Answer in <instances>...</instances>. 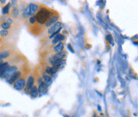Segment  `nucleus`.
<instances>
[{"instance_id": "f257e3e1", "label": "nucleus", "mask_w": 138, "mask_h": 117, "mask_svg": "<svg viewBox=\"0 0 138 117\" xmlns=\"http://www.w3.org/2000/svg\"><path fill=\"white\" fill-rule=\"evenodd\" d=\"M54 13H55V10L49 9L48 7H46L44 4H40L38 12L34 15L36 23L40 27H42V29L44 31V25H45L46 22L48 21V20L53 15Z\"/></svg>"}, {"instance_id": "f03ea898", "label": "nucleus", "mask_w": 138, "mask_h": 117, "mask_svg": "<svg viewBox=\"0 0 138 117\" xmlns=\"http://www.w3.org/2000/svg\"><path fill=\"white\" fill-rule=\"evenodd\" d=\"M24 58H22V60H19L12 62V63L10 64L9 66L2 72L1 74H0V78L8 80V79L11 77L14 73H15V72L24 65V62H23Z\"/></svg>"}, {"instance_id": "7ed1b4c3", "label": "nucleus", "mask_w": 138, "mask_h": 117, "mask_svg": "<svg viewBox=\"0 0 138 117\" xmlns=\"http://www.w3.org/2000/svg\"><path fill=\"white\" fill-rule=\"evenodd\" d=\"M31 71H28L25 72L22 77H20L18 80H16L15 82H14V84L12 85L13 87L16 89V90H23V89H25V87H26V79H27V77H28V75L30 73Z\"/></svg>"}, {"instance_id": "20e7f679", "label": "nucleus", "mask_w": 138, "mask_h": 117, "mask_svg": "<svg viewBox=\"0 0 138 117\" xmlns=\"http://www.w3.org/2000/svg\"><path fill=\"white\" fill-rule=\"evenodd\" d=\"M36 78H37V75L35 74V72L31 71L28 75V77H27L26 83V87H25V92H27V93H29L31 88H32L33 87V85L35 84Z\"/></svg>"}, {"instance_id": "39448f33", "label": "nucleus", "mask_w": 138, "mask_h": 117, "mask_svg": "<svg viewBox=\"0 0 138 117\" xmlns=\"http://www.w3.org/2000/svg\"><path fill=\"white\" fill-rule=\"evenodd\" d=\"M61 26H62V24H61V21H57L54 24V25H52L51 26H50L49 28H47V31L45 32H43L44 35H46V36H50V35H52L53 33L55 32H56L57 31H59V30H61ZM42 33V34H43Z\"/></svg>"}, {"instance_id": "423d86ee", "label": "nucleus", "mask_w": 138, "mask_h": 117, "mask_svg": "<svg viewBox=\"0 0 138 117\" xmlns=\"http://www.w3.org/2000/svg\"><path fill=\"white\" fill-rule=\"evenodd\" d=\"M60 18V15L56 11H55V13L53 14V15L50 17V18L48 20V21L46 22V24L44 25V30L49 28L50 26H51L52 25H54L55 23L58 21V20Z\"/></svg>"}, {"instance_id": "0eeeda50", "label": "nucleus", "mask_w": 138, "mask_h": 117, "mask_svg": "<svg viewBox=\"0 0 138 117\" xmlns=\"http://www.w3.org/2000/svg\"><path fill=\"white\" fill-rule=\"evenodd\" d=\"M27 6H28V9H29L30 16H33L38 12V10H39V9L40 4H39V3H30Z\"/></svg>"}, {"instance_id": "6e6552de", "label": "nucleus", "mask_w": 138, "mask_h": 117, "mask_svg": "<svg viewBox=\"0 0 138 117\" xmlns=\"http://www.w3.org/2000/svg\"><path fill=\"white\" fill-rule=\"evenodd\" d=\"M63 50H64V43L61 42L54 46L53 49H51V53H53V54H57L59 53H61Z\"/></svg>"}, {"instance_id": "1a4fd4ad", "label": "nucleus", "mask_w": 138, "mask_h": 117, "mask_svg": "<svg viewBox=\"0 0 138 117\" xmlns=\"http://www.w3.org/2000/svg\"><path fill=\"white\" fill-rule=\"evenodd\" d=\"M19 16H20V9H19V8H17V7H14V8L10 10L9 17H10V18L13 19V20H16V19L19 18Z\"/></svg>"}, {"instance_id": "9d476101", "label": "nucleus", "mask_w": 138, "mask_h": 117, "mask_svg": "<svg viewBox=\"0 0 138 117\" xmlns=\"http://www.w3.org/2000/svg\"><path fill=\"white\" fill-rule=\"evenodd\" d=\"M57 71H58L57 69L54 68V67H51V66H49V65H46V66L44 67V73L50 75V77H52V75L54 74H56Z\"/></svg>"}, {"instance_id": "9b49d317", "label": "nucleus", "mask_w": 138, "mask_h": 117, "mask_svg": "<svg viewBox=\"0 0 138 117\" xmlns=\"http://www.w3.org/2000/svg\"><path fill=\"white\" fill-rule=\"evenodd\" d=\"M42 80L47 86H50L52 84V77L45 74L44 72H43L42 74Z\"/></svg>"}, {"instance_id": "f8f14e48", "label": "nucleus", "mask_w": 138, "mask_h": 117, "mask_svg": "<svg viewBox=\"0 0 138 117\" xmlns=\"http://www.w3.org/2000/svg\"><path fill=\"white\" fill-rule=\"evenodd\" d=\"M65 39V37L62 35V34L59 33L58 35H56V37H54V38L52 39V42H51V43H52V45H56V44L59 43L61 42H63V40Z\"/></svg>"}, {"instance_id": "ddd939ff", "label": "nucleus", "mask_w": 138, "mask_h": 117, "mask_svg": "<svg viewBox=\"0 0 138 117\" xmlns=\"http://www.w3.org/2000/svg\"><path fill=\"white\" fill-rule=\"evenodd\" d=\"M38 87H39V94L42 95V94H44L46 92L47 89H48V86L44 83V81H42L41 83H39V86Z\"/></svg>"}, {"instance_id": "4468645a", "label": "nucleus", "mask_w": 138, "mask_h": 117, "mask_svg": "<svg viewBox=\"0 0 138 117\" xmlns=\"http://www.w3.org/2000/svg\"><path fill=\"white\" fill-rule=\"evenodd\" d=\"M29 93L33 98H36L39 96V87H38V85H36V84L33 85V87L31 88Z\"/></svg>"}, {"instance_id": "2eb2a0df", "label": "nucleus", "mask_w": 138, "mask_h": 117, "mask_svg": "<svg viewBox=\"0 0 138 117\" xmlns=\"http://www.w3.org/2000/svg\"><path fill=\"white\" fill-rule=\"evenodd\" d=\"M0 26H1L3 30H8V31H10V29H12L13 27V25H11V24L9 23L8 21L0 22Z\"/></svg>"}, {"instance_id": "dca6fc26", "label": "nucleus", "mask_w": 138, "mask_h": 117, "mask_svg": "<svg viewBox=\"0 0 138 117\" xmlns=\"http://www.w3.org/2000/svg\"><path fill=\"white\" fill-rule=\"evenodd\" d=\"M10 6H11V4H10V2L8 3L7 4H5L4 6L3 7V9H2V12L4 15H9V12H10Z\"/></svg>"}, {"instance_id": "f3484780", "label": "nucleus", "mask_w": 138, "mask_h": 117, "mask_svg": "<svg viewBox=\"0 0 138 117\" xmlns=\"http://www.w3.org/2000/svg\"><path fill=\"white\" fill-rule=\"evenodd\" d=\"M10 34H11V31L8 30H0V37L3 39H6Z\"/></svg>"}, {"instance_id": "a211bd4d", "label": "nucleus", "mask_w": 138, "mask_h": 117, "mask_svg": "<svg viewBox=\"0 0 138 117\" xmlns=\"http://www.w3.org/2000/svg\"><path fill=\"white\" fill-rule=\"evenodd\" d=\"M106 38H107V41H108V42H109L110 43L112 44H113V37L110 35V34H108V35H107V37H106Z\"/></svg>"}, {"instance_id": "6ab92c4d", "label": "nucleus", "mask_w": 138, "mask_h": 117, "mask_svg": "<svg viewBox=\"0 0 138 117\" xmlns=\"http://www.w3.org/2000/svg\"><path fill=\"white\" fill-rule=\"evenodd\" d=\"M2 46H3V45H2ZM2 46H1V45H0V49H1V47H2Z\"/></svg>"}, {"instance_id": "aec40b11", "label": "nucleus", "mask_w": 138, "mask_h": 117, "mask_svg": "<svg viewBox=\"0 0 138 117\" xmlns=\"http://www.w3.org/2000/svg\"><path fill=\"white\" fill-rule=\"evenodd\" d=\"M0 28H1V26H0Z\"/></svg>"}]
</instances>
